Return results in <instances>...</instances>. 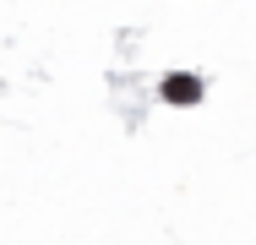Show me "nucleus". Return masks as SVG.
<instances>
[{
  "label": "nucleus",
  "mask_w": 256,
  "mask_h": 245,
  "mask_svg": "<svg viewBox=\"0 0 256 245\" xmlns=\"http://www.w3.org/2000/svg\"><path fill=\"white\" fill-rule=\"evenodd\" d=\"M158 98H164L169 109H196L207 98V76L202 71H169V76L158 82Z\"/></svg>",
  "instance_id": "obj_1"
}]
</instances>
